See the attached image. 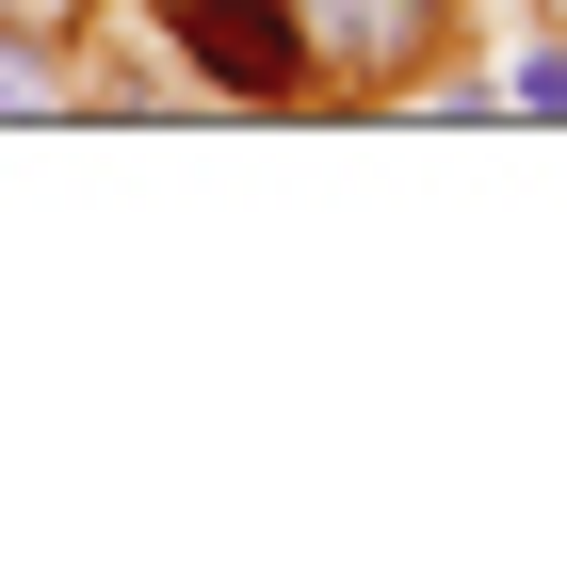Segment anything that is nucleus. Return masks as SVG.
Returning a JSON list of instances; mask_svg holds the SVG:
<instances>
[{
    "instance_id": "4",
    "label": "nucleus",
    "mask_w": 567,
    "mask_h": 567,
    "mask_svg": "<svg viewBox=\"0 0 567 567\" xmlns=\"http://www.w3.org/2000/svg\"><path fill=\"white\" fill-rule=\"evenodd\" d=\"M82 33V0H0V49H65Z\"/></svg>"
},
{
    "instance_id": "3",
    "label": "nucleus",
    "mask_w": 567,
    "mask_h": 567,
    "mask_svg": "<svg viewBox=\"0 0 567 567\" xmlns=\"http://www.w3.org/2000/svg\"><path fill=\"white\" fill-rule=\"evenodd\" d=\"M503 114H567V33H535L519 65H503Z\"/></svg>"
},
{
    "instance_id": "1",
    "label": "nucleus",
    "mask_w": 567,
    "mask_h": 567,
    "mask_svg": "<svg viewBox=\"0 0 567 567\" xmlns=\"http://www.w3.org/2000/svg\"><path fill=\"white\" fill-rule=\"evenodd\" d=\"M454 17H471V0H292L308 82H341V97H405L437 49H454Z\"/></svg>"
},
{
    "instance_id": "2",
    "label": "nucleus",
    "mask_w": 567,
    "mask_h": 567,
    "mask_svg": "<svg viewBox=\"0 0 567 567\" xmlns=\"http://www.w3.org/2000/svg\"><path fill=\"white\" fill-rule=\"evenodd\" d=\"M178 49H195V82L212 97H308V33L292 0H163Z\"/></svg>"
}]
</instances>
